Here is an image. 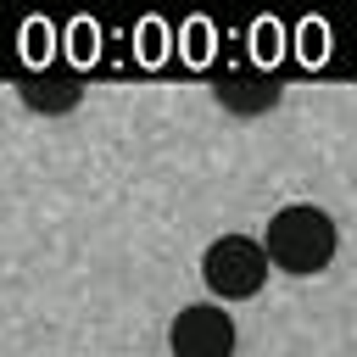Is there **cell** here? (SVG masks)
Masks as SVG:
<instances>
[{
	"instance_id": "3",
	"label": "cell",
	"mask_w": 357,
	"mask_h": 357,
	"mask_svg": "<svg viewBox=\"0 0 357 357\" xmlns=\"http://www.w3.org/2000/svg\"><path fill=\"white\" fill-rule=\"evenodd\" d=\"M173 357H234V318L223 307H184L167 329Z\"/></svg>"
},
{
	"instance_id": "4",
	"label": "cell",
	"mask_w": 357,
	"mask_h": 357,
	"mask_svg": "<svg viewBox=\"0 0 357 357\" xmlns=\"http://www.w3.org/2000/svg\"><path fill=\"white\" fill-rule=\"evenodd\" d=\"M218 100L229 112H240V117H257V112H268L279 100V78L262 73V67H229L218 78Z\"/></svg>"
},
{
	"instance_id": "1",
	"label": "cell",
	"mask_w": 357,
	"mask_h": 357,
	"mask_svg": "<svg viewBox=\"0 0 357 357\" xmlns=\"http://www.w3.org/2000/svg\"><path fill=\"white\" fill-rule=\"evenodd\" d=\"M262 245H268V257H273L279 273L307 279V273H324V268L335 262L340 234H335V218H329V212H318V206H307V201H290V206H279V212L268 218Z\"/></svg>"
},
{
	"instance_id": "5",
	"label": "cell",
	"mask_w": 357,
	"mask_h": 357,
	"mask_svg": "<svg viewBox=\"0 0 357 357\" xmlns=\"http://www.w3.org/2000/svg\"><path fill=\"white\" fill-rule=\"evenodd\" d=\"M17 89H22V100H28L33 112H67V106L78 100V78L61 73V67H50V73H28V78H17Z\"/></svg>"
},
{
	"instance_id": "2",
	"label": "cell",
	"mask_w": 357,
	"mask_h": 357,
	"mask_svg": "<svg viewBox=\"0 0 357 357\" xmlns=\"http://www.w3.org/2000/svg\"><path fill=\"white\" fill-rule=\"evenodd\" d=\"M268 268H273L268 245H262V240H245V234H223V240H212L206 257H201V279H206V290L223 296V301L257 296L262 279H268Z\"/></svg>"
}]
</instances>
